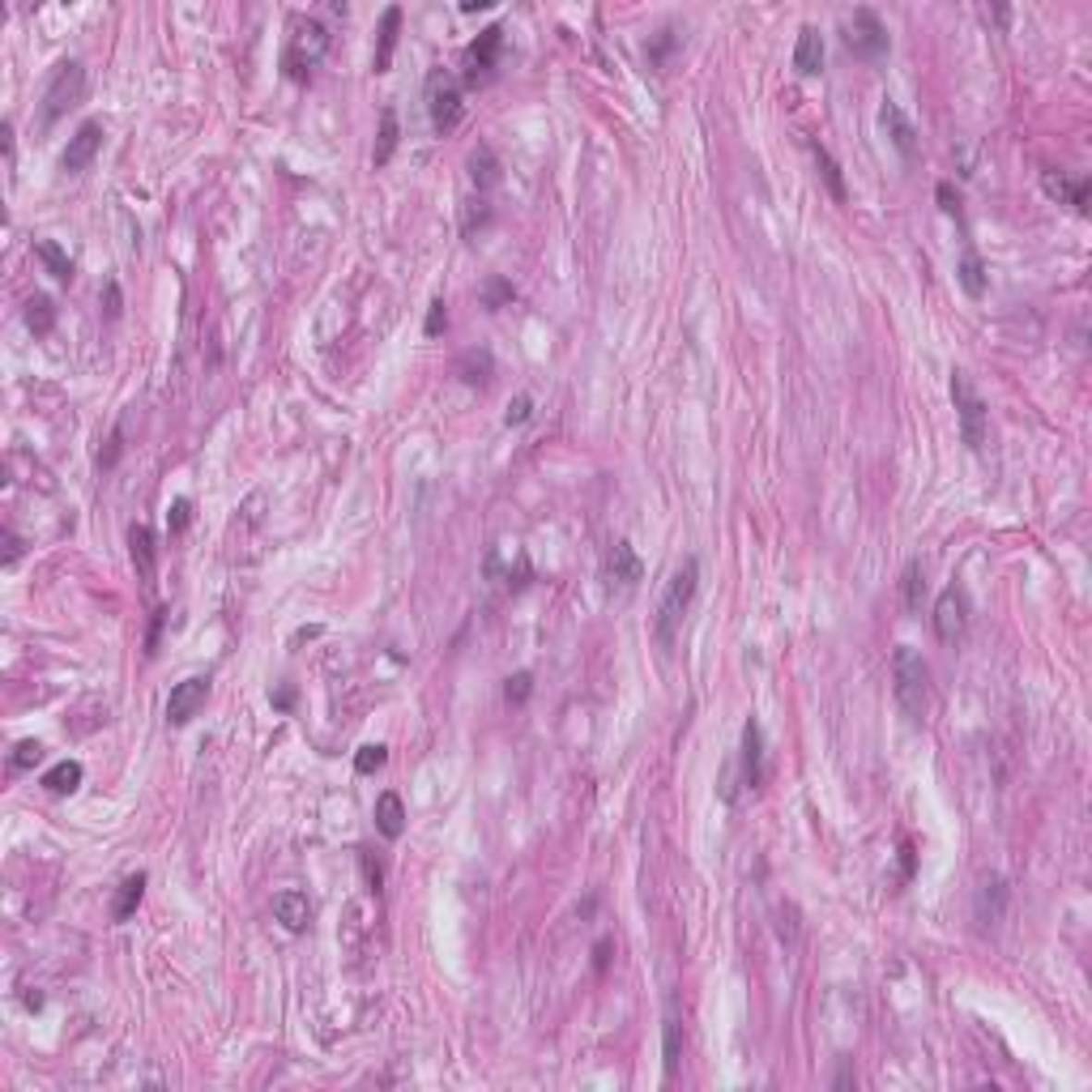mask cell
<instances>
[{
    "instance_id": "obj_26",
    "label": "cell",
    "mask_w": 1092,
    "mask_h": 1092,
    "mask_svg": "<svg viewBox=\"0 0 1092 1092\" xmlns=\"http://www.w3.org/2000/svg\"><path fill=\"white\" fill-rule=\"evenodd\" d=\"M956 277H960V287H964V295H969V299H982L986 295V265H982V256H977V252H964V256H960Z\"/></svg>"
},
{
    "instance_id": "obj_8",
    "label": "cell",
    "mask_w": 1092,
    "mask_h": 1092,
    "mask_svg": "<svg viewBox=\"0 0 1092 1092\" xmlns=\"http://www.w3.org/2000/svg\"><path fill=\"white\" fill-rule=\"evenodd\" d=\"M499 52H504V26H486L474 43L465 47V86H486L496 78Z\"/></svg>"
},
{
    "instance_id": "obj_9",
    "label": "cell",
    "mask_w": 1092,
    "mask_h": 1092,
    "mask_svg": "<svg viewBox=\"0 0 1092 1092\" xmlns=\"http://www.w3.org/2000/svg\"><path fill=\"white\" fill-rule=\"evenodd\" d=\"M969 632V594L960 585H948L935 602V636L943 644H956Z\"/></svg>"
},
{
    "instance_id": "obj_20",
    "label": "cell",
    "mask_w": 1092,
    "mask_h": 1092,
    "mask_svg": "<svg viewBox=\"0 0 1092 1092\" xmlns=\"http://www.w3.org/2000/svg\"><path fill=\"white\" fill-rule=\"evenodd\" d=\"M375 828H380V837H388V840H398L401 832H406V803H401V794L385 790V794L375 798Z\"/></svg>"
},
{
    "instance_id": "obj_45",
    "label": "cell",
    "mask_w": 1092,
    "mask_h": 1092,
    "mask_svg": "<svg viewBox=\"0 0 1092 1092\" xmlns=\"http://www.w3.org/2000/svg\"><path fill=\"white\" fill-rule=\"evenodd\" d=\"M22 555V542H18V534H5V563H13Z\"/></svg>"
},
{
    "instance_id": "obj_40",
    "label": "cell",
    "mask_w": 1092,
    "mask_h": 1092,
    "mask_svg": "<svg viewBox=\"0 0 1092 1092\" xmlns=\"http://www.w3.org/2000/svg\"><path fill=\"white\" fill-rule=\"evenodd\" d=\"M486 218H491V210H486V201H465V218H461L465 235H474V227H483Z\"/></svg>"
},
{
    "instance_id": "obj_6",
    "label": "cell",
    "mask_w": 1092,
    "mask_h": 1092,
    "mask_svg": "<svg viewBox=\"0 0 1092 1092\" xmlns=\"http://www.w3.org/2000/svg\"><path fill=\"white\" fill-rule=\"evenodd\" d=\"M951 401H956V410H960V436H964V444H969L973 453H982L986 448V414H990V410L977 398L969 372H951Z\"/></svg>"
},
{
    "instance_id": "obj_46",
    "label": "cell",
    "mask_w": 1092,
    "mask_h": 1092,
    "mask_svg": "<svg viewBox=\"0 0 1092 1092\" xmlns=\"http://www.w3.org/2000/svg\"><path fill=\"white\" fill-rule=\"evenodd\" d=\"M107 316H120V287L107 282Z\"/></svg>"
},
{
    "instance_id": "obj_25",
    "label": "cell",
    "mask_w": 1092,
    "mask_h": 1092,
    "mask_svg": "<svg viewBox=\"0 0 1092 1092\" xmlns=\"http://www.w3.org/2000/svg\"><path fill=\"white\" fill-rule=\"evenodd\" d=\"M34 256L43 261L52 277H60V282H73V261H68V252L55 239H39V243H34Z\"/></svg>"
},
{
    "instance_id": "obj_47",
    "label": "cell",
    "mask_w": 1092,
    "mask_h": 1092,
    "mask_svg": "<svg viewBox=\"0 0 1092 1092\" xmlns=\"http://www.w3.org/2000/svg\"><path fill=\"white\" fill-rule=\"evenodd\" d=\"M850 1084H853V1071H850V1062H845V1067H840V1075H837V1088H850Z\"/></svg>"
},
{
    "instance_id": "obj_2",
    "label": "cell",
    "mask_w": 1092,
    "mask_h": 1092,
    "mask_svg": "<svg viewBox=\"0 0 1092 1092\" xmlns=\"http://www.w3.org/2000/svg\"><path fill=\"white\" fill-rule=\"evenodd\" d=\"M695 589H700V563H695V555H687V559L674 568L670 585H666V594H662V607H657V623H653L662 649H670L679 628H683V615L692 610Z\"/></svg>"
},
{
    "instance_id": "obj_12",
    "label": "cell",
    "mask_w": 1092,
    "mask_h": 1092,
    "mask_svg": "<svg viewBox=\"0 0 1092 1092\" xmlns=\"http://www.w3.org/2000/svg\"><path fill=\"white\" fill-rule=\"evenodd\" d=\"M1007 901H1012V888H1007L1003 875H990V879L977 888V905H973V917H977V930H999L1007 914Z\"/></svg>"
},
{
    "instance_id": "obj_4",
    "label": "cell",
    "mask_w": 1092,
    "mask_h": 1092,
    "mask_svg": "<svg viewBox=\"0 0 1092 1092\" xmlns=\"http://www.w3.org/2000/svg\"><path fill=\"white\" fill-rule=\"evenodd\" d=\"M427 116H431V129L440 137H448L461 124V86H457L453 73L444 68H431L427 73Z\"/></svg>"
},
{
    "instance_id": "obj_38",
    "label": "cell",
    "mask_w": 1092,
    "mask_h": 1092,
    "mask_svg": "<svg viewBox=\"0 0 1092 1092\" xmlns=\"http://www.w3.org/2000/svg\"><path fill=\"white\" fill-rule=\"evenodd\" d=\"M670 52H674V31H662V34H657V39L649 43V65L662 68L666 60H670Z\"/></svg>"
},
{
    "instance_id": "obj_30",
    "label": "cell",
    "mask_w": 1092,
    "mask_h": 1092,
    "mask_svg": "<svg viewBox=\"0 0 1092 1092\" xmlns=\"http://www.w3.org/2000/svg\"><path fill=\"white\" fill-rule=\"evenodd\" d=\"M811 154H816V163H819V176H824V184H828V192H832V201H845V179H840V166H837V158L828 154L824 145L819 141H811Z\"/></svg>"
},
{
    "instance_id": "obj_39",
    "label": "cell",
    "mask_w": 1092,
    "mask_h": 1092,
    "mask_svg": "<svg viewBox=\"0 0 1092 1092\" xmlns=\"http://www.w3.org/2000/svg\"><path fill=\"white\" fill-rule=\"evenodd\" d=\"M188 521H192V504H188V499H176V504H171V512H166V530H171V534H184Z\"/></svg>"
},
{
    "instance_id": "obj_5",
    "label": "cell",
    "mask_w": 1092,
    "mask_h": 1092,
    "mask_svg": "<svg viewBox=\"0 0 1092 1092\" xmlns=\"http://www.w3.org/2000/svg\"><path fill=\"white\" fill-rule=\"evenodd\" d=\"M81 94H86V68L78 60L55 65V73L47 78V90H43V124H55L65 111H73L81 103Z\"/></svg>"
},
{
    "instance_id": "obj_21",
    "label": "cell",
    "mask_w": 1092,
    "mask_h": 1092,
    "mask_svg": "<svg viewBox=\"0 0 1092 1092\" xmlns=\"http://www.w3.org/2000/svg\"><path fill=\"white\" fill-rule=\"evenodd\" d=\"M398 34H401V9H398V5H388L385 18H380V43H375V73H388V68H393Z\"/></svg>"
},
{
    "instance_id": "obj_18",
    "label": "cell",
    "mask_w": 1092,
    "mask_h": 1092,
    "mask_svg": "<svg viewBox=\"0 0 1092 1092\" xmlns=\"http://www.w3.org/2000/svg\"><path fill=\"white\" fill-rule=\"evenodd\" d=\"M879 120H883V129H888V137H892L896 150H901L905 158H917V133H914V124L905 120V111L896 107V103H883Z\"/></svg>"
},
{
    "instance_id": "obj_15",
    "label": "cell",
    "mask_w": 1092,
    "mask_h": 1092,
    "mask_svg": "<svg viewBox=\"0 0 1092 1092\" xmlns=\"http://www.w3.org/2000/svg\"><path fill=\"white\" fill-rule=\"evenodd\" d=\"M819 68H824V34L816 26H803L794 43V73L798 78H816Z\"/></svg>"
},
{
    "instance_id": "obj_32",
    "label": "cell",
    "mask_w": 1092,
    "mask_h": 1092,
    "mask_svg": "<svg viewBox=\"0 0 1092 1092\" xmlns=\"http://www.w3.org/2000/svg\"><path fill=\"white\" fill-rule=\"evenodd\" d=\"M922 597H926V572H922V563L917 559H909V568H905V607L922 610Z\"/></svg>"
},
{
    "instance_id": "obj_28",
    "label": "cell",
    "mask_w": 1092,
    "mask_h": 1092,
    "mask_svg": "<svg viewBox=\"0 0 1092 1092\" xmlns=\"http://www.w3.org/2000/svg\"><path fill=\"white\" fill-rule=\"evenodd\" d=\"M398 137H401V129H398V111L385 107V111H380V141H375V154H372V163H375V166H385L388 158H393V150H398Z\"/></svg>"
},
{
    "instance_id": "obj_41",
    "label": "cell",
    "mask_w": 1092,
    "mask_h": 1092,
    "mask_svg": "<svg viewBox=\"0 0 1092 1092\" xmlns=\"http://www.w3.org/2000/svg\"><path fill=\"white\" fill-rule=\"evenodd\" d=\"M935 197H939V210L951 214V218H960V192L948 184V179H943V184L935 188Z\"/></svg>"
},
{
    "instance_id": "obj_19",
    "label": "cell",
    "mask_w": 1092,
    "mask_h": 1092,
    "mask_svg": "<svg viewBox=\"0 0 1092 1092\" xmlns=\"http://www.w3.org/2000/svg\"><path fill=\"white\" fill-rule=\"evenodd\" d=\"M1041 184H1046V192L1054 201H1067L1075 214H1088V192H1092L1088 179H1075V184H1071V179L1059 176V171H1046V176H1041Z\"/></svg>"
},
{
    "instance_id": "obj_1",
    "label": "cell",
    "mask_w": 1092,
    "mask_h": 1092,
    "mask_svg": "<svg viewBox=\"0 0 1092 1092\" xmlns=\"http://www.w3.org/2000/svg\"><path fill=\"white\" fill-rule=\"evenodd\" d=\"M892 679H896V705L905 713L909 726H922L926 721V705H930V666L926 657L909 644H901L892 657Z\"/></svg>"
},
{
    "instance_id": "obj_23",
    "label": "cell",
    "mask_w": 1092,
    "mask_h": 1092,
    "mask_svg": "<svg viewBox=\"0 0 1092 1092\" xmlns=\"http://www.w3.org/2000/svg\"><path fill=\"white\" fill-rule=\"evenodd\" d=\"M129 546H133L137 576L150 585V581H154V534L145 530V525H133V530H129Z\"/></svg>"
},
{
    "instance_id": "obj_43",
    "label": "cell",
    "mask_w": 1092,
    "mask_h": 1092,
    "mask_svg": "<svg viewBox=\"0 0 1092 1092\" xmlns=\"http://www.w3.org/2000/svg\"><path fill=\"white\" fill-rule=\"evenodd\" d=\"M120 440H124V427H116V431H111V440H107V453L99 457V465H103V470H111V465L120 461V448H124Z\"/></svg>"
},
{
    "instance_id": "obj_10",
    "label": "cell",
    "mask_w": 1092,
    "mask_h": 1092,
    "mask_svg": "<svg viewBox=\"0 0 1092 1092\" xmlns=\"http://www.w3.org/2000/svg\"><path fill=\"white\" fill-rule=\"evenodd\" d=\"M103 150V124L99 120H86L78 129V133L68 137L65 154H60V171H68V176H81L90 163H94V154Z\"/></svg>"
},
{
    "instance_id": "obj_17",
    "label": "cell",
    "mask_w": 1092,
    "mask_h": 1092,
    "mask_svg": "<svg viewBox=\"0 0 1092 1092\" xmlns=\"http://www.w3.org/2000/svg\"><path fill=\"white\" fill-rule=\"evenodd\" d=\"M679 1059H683V1020L674 1012V1003L666 1007V1020H662V1071L666 1080L679 1075Z\"/></svg>"
},
{
    "instance_id": "obj_11",
    "label": "cell",
    "mask_w": 1092,
    "mask_h": 1092,
    "mask_svg": "<svg viewBox=\"0 0 1092 1092\" xmlns=\"http://www.w3.org/2000/svg\"><path fill=\"white\" fill-rule=\"evenodd\" d=\"M210 700V679H184V683L171 687V700H166V721L171 726H188Z\"/></svg>"
},
{
    "instance_id": "obj_35",
    "label": "cell",
    "mask_w": 1092,
    "mask_h": 1092,
    "mask_svg": "<svg viewBox=\"0 0 1092 1092\" xmlns=\"http://www.w3.org/2000/svg\"><path fill=\"white\" fill-rule=\"evenodd\" d=\"M43 760V742H34V739H22L18 747H13V755H9V764L18 768V773H26V768H34V764Z\"/></svg>"
},
{
    "instance_id": "obj_29",
    "label": "cell",
    "mask_w": 1092,
    "mask_h": 1092,
    "mask_svg": "<svg viewBox=\"0 0 1092 1092\" xmlns=\"http://www.w3.org/2000/svg\"><path fill=\"white\" fill-rule=\"evenodd\" d=\"M470 179H474L478 188L499 184V158H496L491 145H478L474 154H470Z\"/></svg>"
},
{
    "instance_id": "obj_33",
    "label": "cell",
    "mask_w": 1092,
    "mask_h": 1092,
    "mask_svg": "<svg viewBox=\"0 0 1092 1092\" xmlns=\"http://www.w3.org/2000/svg\"><path fill=\"white\" fill-rule=\"evenodd\" d=\"M388 760V747L385 742H367V747H359V755H354V773H375V768H385Z\"/></svg>"
},
{
    "instance_id": "obj_48",
    "label": "cell",
    "mask_w": 1092,
    "mask_h": 1092,
    "mask_svg": "<svg viewBox=\"0 0 1092 1092\" xmlns=\"http://www.w3.org/2000/svg\"><path fill=\"white\" fill-rule=\"evenodd\" d=\"M290 700H295V695H290V687H282V692L274 695V705H277V708H290Z\"/></svg>"
},
{
    "instance_id": "obj_49",
    "label": "cell",
    "mask_w": 1092,
    "mask_h": 1092,
    "mask_svg": "<svg viewBox=\"0 0 1092 1092\" xmlns=\"http://www.w3.org/2000/svg\"><path fill=\"white\" fill-rule=\"evenodd\" d=\"M486 5H491V0H465L461 13H478V9H486Z\"/></svg>"
},
{
    "instance_id": "obj_27",
    "label": "cell",
    "mask_w": 1092,
    "mask_h": 1092,
    "mask_svg": "<svg viewBox=\"0 0 1092 1092\" xmlns=\"http://www.w3.org/2000/svg\"><path fill=\"white\" fill-rule=\"evenodd\" d=\"M43 785L52 790V794H73L81 785V764L78 760H60V764H52L43 773Z\"/></svg>"
},
{
    "instance_id": "obj_36",
    "label": "cell",
    "mask_w": 1092,
    "mask_h": 1092,
    "mask_svg": "<svg viewBox=\"0 0 1092 1092\" xmlns=\"http://www.w3.org/2000/svg\"><path fill=\"white\" fill-rule=\"evenodd\" d=\"M530 692H534V674L530 670H517L512 679H508V687H504L508 705H525V700H530Z\"/></svg>"
},
{
    "instance_id": "obj_42",
    "label": "cell",
    "mask_w": 1092,
    "mask_h": 1092,
    "mask_svg": "<svg viewBox=\"0 0 1092 1092\" xmlns=\"http://www.w3.org/2000/svg\"><path fill=\"white\" fill-rule=\"evenodd\" d=\"M530 414H534V401H530V398H525V393H521V398H517V401H512V406H508L504 423H508V427H512V423H530Z\"/></svg>"
},
{
    "instance_id": "obj_13",
    "label": "cell",
    "mask_w": 1092,
    "mask_h": 1092,
    "mask_svg": "<svg viewBox=\"0 0 1092 1092\" xmlns=\"http://www.w3.org/2000/svg\"><path fill=\"white\" fill-rule=\"evenodd\" d=\"M739 773H742V785H747V790H760L764 785V730L755 718H747V726H742Z\"/></svg>"
},
{
    "instance_id": "obj_31",
    "label": "cell",
    "mask_w": 1092,
    "mask_h": 1092,
    "mask_svg": "<svg viewBox=\"0 0 1092 1092\" xmlns=\"http://www.w3.org/2000/svg\"><path fill=\"white\" fill-rule=\"evenodd\" d=\"M26 325H31L39 337L43 333H52V325H55V308H52V299L47 295H34L31 303H26Z\"/></svg>"
},
{
    "instance_id": "obj_3",
    "label": "cell",
    "mask_w": 1092,
    "mask_h": 1092,
    "mask_svg": "<svg viewBox=\"0 0 1092 1092\" xmlns=\"http://www.w3.org/2000/svg\"><path fill=\"white\" fill-rule=\"evenodd\" d=\"M325 52H329V31L320 22H312V18H295L290 22V43H287V55H282V65H287L290 78H312V68L325 60Z\"/></svg>"
},
{
    "instance_id": "obj_14",
    "label": "cell",
    "mask_w": 1092,
    "mask_h": 1092,
    "mask_svg": "<svg viewBox=\"0 0 1092 1092\" xmlns=\"http://www.w3.org/2000/svg\"><path fill=\"white\" fill-rule=\"evenodd\" d=\"M607 581L619 589H636L644 581V563L640 555L632 551V542H610V555H607Z\"/></svg>"
},
{
    "instance_id": "obj_44",
    "label": "cell",
    "mask_w": 1092,
    "mask_h": 1092,
    "mask_svg": "<svg viewBox=\"0 0 1092 1092\" xmlns=\"http://www.w3.org/2000/svg\"><path fill=\"white\" fill-rule=\"evenodd\" d=\"M359 862H363V875H367V883H372V892H380V883H385L380 862H372V853H367V850H359Z\"/></svg>"
},
{
    "instance_id": "obj_7",
    "label": "cell",
    "mask_w": 1092,
    "mask_h": 1092,
    "mask_svg": "<svg viewBox=\"0 0 1092 1092\" xmlns=\"http://www.w3.org/2000/svg\"><path fill=\"white\" fill-rule=\"evenodd\" d=\"M845 47H850L853 55H862V60H879V55L892 47L888 26L879 22V13L875 9H853V18L845 22Z\"/></svg>"
},
{
    "instance_id": "obj_24",
    "label": "cell",
    "mask_w": 1092,
    "mask_h": 1092,
    "mask_svg": "<svg viewBox=\"0 0 1092 1092\" xmlns=\"http://www.w3.org/2000/svg\"><path fill=\"white\" fill-rule=\"evenodd\" d=\"M457 375H461L465 385H486V380L496 375V359H491V350H465L461 359H457Z\"/></svg>"
},
{
    "instance_id": "obj_22",
    "label": "cell",
    "mask_w": 1092,
    "mask_h": 1092,
    "mask_svg": "<svg viewBox=\"0 0 1092 1092\" xmlns=\"http://www.w3.org/2000/svg\"><path fill=\"white\" fill-rule=\"evenodd\" d=\"M145 896V875H129V879L116 888V901H111V922H129V917L137 914V905H141Z\"/></svg>"
},
{
    "instance_id": "obj_16",
    "label": "cell",
    "mask_w": 1092,
    "mask_h": 1092,
    "mask_svg": "<svg viewBox=\"0 0 1092 1092\" xmlns=\"http://www.w3.org/2000/svg\"><path fill=\"white\" fill-rule=\"evenodd\" d=\"M274 917L290 930V935H303V930L312 926V905H308V896H303V892H277V896H274Z\"/></svg>"
},
{
    "instance_id": "obj_34",
    "label": "cell",
    "mask_w": 1092,
    "mask_h": 1092,
    "mask_svg": "<svg viewBox=\"0 0 1092 1092\" xmlns=\"http://www.w3.org/2000/svg\"><path fill=\"white\" fill-rule=\"evenodd\" d=\"M512 299H517V290H512V282H508V277H491V282L483 287V303L491 312L504 308V303H512Z\"/></svg>"
},
{
    "instance_id": "obj_37",
    "label": "cell",
    "mask_w": 1092,
    "mask_h": 1092,
    "mask_svg": "<svg viewBox=\"0 0 1092 1092\" xmlns=\"http://www.w3.org/2000/svg\"><path fill=\"white\" fill-rule=\"evenodd\" d=\"M423 329H427V337H440V333L448 329V303H444V299H431L427 325H423Z\"/></svg>"
}]
</instances>
